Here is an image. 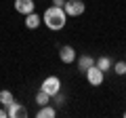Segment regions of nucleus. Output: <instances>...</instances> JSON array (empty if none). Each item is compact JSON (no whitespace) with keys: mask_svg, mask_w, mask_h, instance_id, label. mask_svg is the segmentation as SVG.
<instances>
[{"mask_svg":"<svg viewBox=\"0 0 126 118\" xmlns=\"http://www.w3.org/2000/svg\"><path fill=\"white\" fill-rule=\"evenodd\" d=\"M42 23L48 27L50 32H59L67 23V15H65V11L61 6H48L44 11V15H42Z\"/></svg>","mask_w":126,"mask_h":118,"instance_id":"nucleus-1","label":"nucleus"},{"mask_svg":"<svg viewBox=\"0 0 126 118\" xmlns=\"http://www.w3.org/2000/svg\"><path fill=\"white\" fill-rule=\"evenodd\" d=\"M84 76H86V80H88L90 86H101V84H103V80H105V72H103V70H99L97 65H90V68L84 72Z\"/></svg>","mask_w":126,"mask_h":118,"instance_id":"nucleus-2","label":"nucleus"},{"mask_svg":"<svg viewBox=\"0 0 126 118\" xmlns=\"http://www.w3.org/2000/svg\"><path fill=\"white\" fill-rule=\"evenodd\" d=\"M84 9L86 6L82 0H65V4H63V11H65L67 17H80L84 13Z\"/></svg>","mask_w":126,"mask_h":118,"instance_id":"nucleus-3","label":"nucleus"},{"mask_svg":"<svg viewBox=\"0 0 126 118\" xmlns=\"http://www.w3.org/2000/svg\"><path fill=\"white\" fill-rule=\"evenodd\" d=\"M40 89H42L44 93H48L50 97H53V95H57V93L61 91V80H59L57 76H46L44 80H42Z\"/></svg>","mask_w":126,"mask_h":118,"instance_id":"nucleus-4","label":"nucleus"},{"mask_svg":"<svg viewBox=\"0 0 126 118\" xmlns=\"http://www.w3.org/2000/svg\"><path fill=\"white\" fill-rule=\"evenodd\" d=\"M59 59H61L63 63H74L76 61V49H74L72 44H63L61 49H59Z\"/></svg>","mask_w":126,"mask_h":118,"instance_id":"nucleus-5","label":"nucleus"},{"mask_svg":"<svg viewBox=\"0 0 126 118\" xmlns=\"http://www.w3.org/2000/svg\"><path fill=\"white\" fill-rule=\"evenodd\" d=\"M6 114H9V118H25L27 116V110L23 103H19V101H13V103L6 108Z\"/></svg>","mask_w":126,"mask_h":118,"instance_id":"nucleus-6","label":"nucleus"},{"mask_svg":"<svg viewBox=\"0 0 126 118\" xmlns=\"http://www.w3.org/2000/svg\"><path fill=\"white\" fill-rule=\"evenodd\" d=\"M15 11L19 15H27L36 11V2L34 0H15Z\"/></svg>","mask_w":126,"mask_h":118,"instance_id":"nucleus-7","label":"nucleus"},{"mask_svg":"<svg viewBox=\"0 0 126 118\" xmlns=\"http://www.w3.org/2000/svg\"><path fill=\"white\" fill-rule=\"evenodd\" d=\"M40 23H42L40 15H36V13H27L25 15V27H27V30H38Z\"/></svg>","mask_w":126,"mask_h":118,"instance_id":"nucleus-8","label":"nucleus"},{"mask_svg":"<svg viewBox=\"0 0 126 118\" xmlns=\"http://www.w3.org/2000/svg\"><path fill=\"white\" fill-rule=\"evenodd\" d=\"M55 114H57V110H55V105L46 103V105H40V108H38L36 116H38V118H55Z\"/></svg>","mask_w":126,"mask_h":118,"instance_id":"nucleus-9","label":"nucleus"},{"mask_svg":"<svg viewBox=\"0 0 126 118\" xmlns=\"http://www.w3.org/2000/svg\"><path fill=\"white\" fill-rule=\"evenodd\" d=\"M90 65H94V57H90V55H82V57H78V70H80L82 74H84Z\"/></svg>","mask_w":126,"mask_h":118,"instance_id":"nucleus-10","label":"nucleus"},{"mask_svg":"<svg viewBox=\"0 0 126 118\" xmlns=\"http://www.w3.org/2000/svg\"><path fill=\"white\" fill-rule=\"evenodd\" d=\"M94 65H97L99 70H103V72H107V70H111L113 61L107 57V55H101V57H97V59H94Z\"/></svg>","mask_w":126,"mask_h":118,"instance_id":"nucleus-11","label":"nucleus"},{"mask_svg":"<svg viewBox=\"0 0 126 118\" xmlns=\"http://www.w3.org/2000/svg\"><path fill=\"white\" fill-rule=\"evenodd\" d=\"M13 101H15V97H13L11 91H6V89H4V91H0V105H2V108H9Z\"/></svg>","mask_w":126,"mask_h":118,"instance_id":"nucleus-12","label":"nucleus"},{"mask_svg":"<svg viewBox=\"0 0 126 118\" xmlns=\"http://www.w3.org/2000/svg\"><path fill=\"white\" fill-rule=\"evenodd\" d=\"M46 103H50V95L44 93L42 89H38V93H36V105L40 108V105H46Z\"/></svg>","mask_w":126,"mask_h":118,"instance_id":"nucleus-13","label":"nucleus"},{"mask_svg":"<svg viewBox=\"0 0 126 118\" xmlns=\"http://www.w3.org/2000/svg\"><path fill=\"white\" fill-rule=\"evenodd\" d=\"M111 70L118 74V76H124L126 74V61H116V63L111 65Z\"/></svg>","mask_w":126,"mask_h":118,"instance_id":"nucleus-14","label":"nucleus"},{"mask_svg":"<svg viewBox=\"0 0 126 118\" xmlns=\"http://www.w3.org/2000/svg\"><path fill=\"white\" fill-rule=\"evenodd\" d=\"M50 99H55V105H63V103H65V95H63L61 91H59L57 95H53Z\"/></svg>","mask_w":126,"mask_h":118,"instance_id":"nucleus-15","label":"nucleus"},{"mask_svg":"<svg viewBox=\"0 0 126 118\" xmlns=\"http://www.w3.org/2000/svg\"><path fill=\"white\" fill-rule=\"evenodd\" d=\"M63 4H65V0H53V6H61L63 9Z\"/></svg>","mask_w":126,"mask_h":118,"instance_id":"nucleus-16","label":"nucleus"},{"mask_svg":"<svg viewBox=\"0 0 126 118\" xmlns=\"http://www.w3.org/2000/svg\"><path fill=\"white\" fill-rule=\"evenodd\" d=\"M9 114H6V108H0V118H6Z\"/></svg>","mask_w":126,"mask_h":118,"instance_id":"nucleus-17","label":"nucleus"},{"mask_svg":"<svg viewBox=\"0 0 126 118\" xmlns=\"http://www.w3.org/2000/svg\"><path fill=\"white\" fill-rule=\"evenodd\" d=\"M124 118H126V112H124Z\"/></svg>","mask_w":126,"mask_h":118,"instance_id":"nucleus-18","label":"nucleus"}]
</instances>
